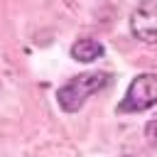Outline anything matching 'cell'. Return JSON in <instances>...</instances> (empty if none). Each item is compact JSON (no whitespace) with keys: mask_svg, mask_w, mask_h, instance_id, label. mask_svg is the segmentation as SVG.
I'll list each match as a JSON object with an SVG mask.
<instances>
[{"mask_svg":"<svg viewBox=\"0 0 157 157\" xmlns=\"http://www.w3.org/2000/svg\"><path fill=\"white\" fill-rule=\"evenodd\" d=\"M110 83V76L105 71H86V74H76L74 78H69L59 91H56V101L59 108L64 113H76L83 108V103L88 101V96L98 93L101 88H105Z\"/></svg>","mask_w":157,"mask_h":157,"instance_id":"obj_1","label":"cell"},{"mask_svg":"<svg viewBox=\"0 0 157 157\" xmlns=\"http://www.w3.org/2000/svg\"><path fill=\"white\" fill-rule=\"evenodd\" d=\"M123 157H130V155H123Z\"/></svg>","mask_w":157,"mask_h":157,"instance_id":"obj_6","label":"cell"},{"mask_svg":"<svg viewBox=\"0 0 157 157\" xmlns=\"http://www.w3.org/2000/svg\"><path fill=\"white\" fill-rule=\"evenodd\" d=\"M157 103V74H137L128 91L125 98L118 103V113H142Z\"/></svg>","mask_w":157,"mask_h":157,"instance_id":"obj_2","label":"cell"},{"mask_svg":"<svg viewBox=\"0 0 157 157\" xmlns=\"http://www.w3.org/2000/svg\"><path fill=\"white\" fill-rule=\"evenodd\" d=\"M132 34L145 44H157V0H145L130 17Z\"/></svg>","mask_w":157,"mask_h":157,"instance_id":"obj_3","label":"cell"},{"mask_svg":"<svg viewBox=\"0 0 157 157\" xmlns=\"http://www.w3.org/2000/svg\"><path fill=\"white\" fill-rule=\"evenodd\" d=\"M145 140H147L150 147H157V115L147 120V125H145Z\"/></svg>","mask_w":157,"mask_h":157,"instance_id":"obj_5","label":"cell"},{"mask_svg":"<svg viewBox=\"0 0 157 157\" xmlns=\"http://www.w3.org/2000/svg\"><path fill=\"white\" fill-rule=\"evenodd\" d=\"M71 56L81 64H88V61H96L103 56V44L98 39H91V37H83V39H76L74 47H71Z\"/></svg>","mask_w":157,"mask_h":157,"instance_id":"obj_4","label":"cell"}]
</instances>
